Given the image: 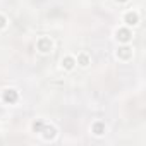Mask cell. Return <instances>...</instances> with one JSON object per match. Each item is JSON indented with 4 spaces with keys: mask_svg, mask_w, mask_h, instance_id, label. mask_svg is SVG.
<instances>
[{
    "mask_svg": "<svg viewBox=\"0 0 146 146\" xmlns=\"http://www.w3.org/2000/svg\"><path fill=\"white\" fill-rule=\"evenodd\" d=\"M36 46H38V50H40L41 53H48V52L52 50V40H50V38H46V36H43V38H40V40H38Z\"/></svg>",
    "mask_w": 146,
    "mask_h": 146,
    "instance_id": "1",
    "label": "cell"
},
{
    "mask_svg": "<svg viewBox=\"0 0 146 146\" xmlns=\"http://www.w3.org/2000/svg\"><path fill=\"white\" fill-rule=\"evenodd\" d=\"M131 38H132V33L129 31V28H120V29H117V40H119V41L129 43Z\"/></svg>",
    "mask_w": 146,
    "mask_h": 146,
    "instance_id": "2",
    "label": "cell"
},
{
    "mask_svg": "<svg viewBox=\"0 0 146 146\" xmlns=\"http://www.w3.org/2000/svg\"><path fill=\"white\" fill-rule=\"evenodd\" d=\"M17 98H19V95H17L16 90L11 88V90H5V91H4V102H5V103H16Z\"/></svg>",
    "mask_w": 146,
    "mask_h": 146,
    "instance_id": "3",
    "label": "cell"
},
{
    "mask_svg": "<svg viewBox=\"0 0 146 146\" xmlns=\"http://www.w3.org/2000/svg\"><path fill=\"white\" fill-rule=\"evenodd\" d=\"M124 21H125V24H127V26H136V24L139 23V16H137V12L131 11V12H127V14H125Z\"/></svg>",
    "mask_w": 146,
    "mask_h": 146,
    "instance_id": "4",
    "label": "cell"
},
{
    "mask_svg": "<svg viewBox=\"0 0 146 146\" xmlns=\"http://www.w3.org/2000/svg\"><path fill=\"white\" fill-rule=\"evenodd\" d=\"M117 57L122 58V60H129V58L132 57V48H129V46L119 48V50H117Z\"/></svg>",
    "mask_w": 146,
    "mask_h": 146,
    "instance_id": "5",
    "label": "cell"
},
{
    "mask_svg": "<svg viewBox=\"0 0 146 146\" xmlns=\"http://www.w3.org/2000/svg\"><path fill=\"white\" fill-rule=\"evenodd\" d=\"M41 132H43V137H45V139H53V137H55V134H57L55 127H52V125H43Z\"/></svg>",
    "mask_w": 146,
    "mask_h": 146,
    "instance_id": "6",
    "label": "cell"
},
{
    "mask_svg": "<svg viewBox=\"0 0 146 146\" xmlns=\"http://www.w3.org/2000/svg\"><path fill=\"white\" fill-rule=\"evenodd\" d=\"M74 65H76V58L74 57H64L62 58V67L64 69L70 70V69H74Z\"/></svg>",
    "mask_w": 146,
    "mask_h": 146,
    "instance_id": "7",
    "label": "cell"
},
{
    "mask_svg": "<svg viewBox=\"0 0 146 146\" xmlns=\"http://www.w3.org/2000/svg\"><path fill=\"white\" fill-rule=\"evenodd\" d=\"M91 131H93L96 136H102V134L105 132V124H103V122H95L93 127H91Z\"/></svg>",
    "mask_w": 146,
    "mask_h": 146,
    "instance_id": "8",
    "label": "cell"
},
{
    "mask_svg": "<svg viewBox=\"0 0 146 146\" xmlns=\"http://www.w3.org/2000/svg\"><path fill=\"white\" fill-rule=\"evenodd\" d=\"M76 64H79V65L86 67V65L90 64V57H88V53H79V55H78V60H76Z\"/></svg>",
    "mask_w": 146,
    "mask_h": 146,
    "instance_id": "9",
    "label": "cell"
},
{
    "mask_svg": "<svg viewBox=\"0 0 146 146\" xmlns=\"http://www.w3.org/2000/svg\"><path fill=\"white\" fill-rule=\"evenodd\" d=\"M43 120H36V122H33V131L35 132H41V129H43Z\"/></svg>",
    "mask_w": 146,
    "mask_h": 146,
    "instance_id": "10",
    "label": "cell"
},
{
    "mask_svg": "<svg viewBox=\"0 0 146 146\" xmlns=\"http://www.w3.org/2000/svg\"><path fill=\"white\" fill-rule=\"evenodd\" d=\"M5 24H7V19H5L2 14H0V29H2V28H5Z\"/></svg>",
    "mask_w": 146,
    "mask_h": 146,
    "instance_id": "11",
    "label": "cell"
},
{
    "mask_svg": "<svg viewBox=\"0 0 146 146\" xmlns=\"http://www.w3.org/2000/svg\"><path fill=\"white\" fill-rule=\"evenodd\" d=\"M117 2H127V0H117Z\"/></svg>",
    "mask_w": 146,
    "mask_h": 146,
    "instance_id": "12",
    "label": "cell"
}]
</instances>
